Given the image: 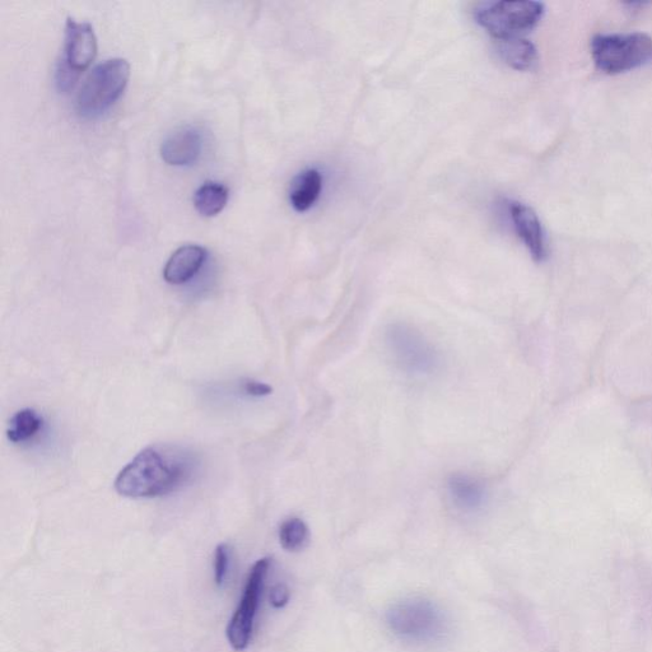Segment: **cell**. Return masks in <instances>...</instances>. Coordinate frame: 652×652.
<instances>
[{"instance_id": "cell-11", "label": "cell", "mask_w": 652, "mask_h": 652, "mask_svg": "<svg viewBox=\"0 0 652 652\" xmlns=\"http://www.w3.org/2000/svg\"><path fill=\"white\" fill-rule=\"evenodd\" d=\"M207 250L199 245H185L176 250L167 260L163 278L174 286H180L197 276L207 260Z\"/></svg>"}, {"instance_id": "cell-15", "label": "cell", "mask_w": 652, "mask_h": 652, "mask_svg": "<svg viewBox=\"0 0 652 652\" xmlns=\"http://www.w3.org/2000/svg\"><path fill=\"white\" fill-rule=\"evenodd\" d=\"M230 197L227 186L216 181H207L194 194V207L200 216L214 217L225 209Z\"/></svg>"}, {"instance_id": "cell-18", "label": "cell", "mask_w": 652, "mask_h": 652, "mask_svg": "<svg viewBox=\"0 0 652 652\" xmlns=\"http://www.w3.org/2000/svg\"><path fill=\"white\" fill-rule=\"evenodd\" d=\"M231 566V548L228 544H220L214 552L213 570L214 582L217 586L225 585Z\"/></svg>"}, {"instance_id": "cell-9", "label": "cell", "mask_w": 652, "mask_h": 652, "mask_svg": "<svg viewBox=\"0 0 652 652\" xmlns=\"http://www.w3.org/2000/svg\"><path fill=\"white\" fill-rule=\"evenodd\" d=\"M509 212L516 234L524 242L530 255L537 262H543L548 254L547 239L537 213L520 202H511Z\"/></svg>"}, {"instance_id": "cell-2", "label": "cell", "mask_w": 652, "mask_h": 652, "mask_svg": "<svg viewBox=\"0 0 652 652\" xmlns=\"http://www.w3.org/2000/svg\"><path fill=\"white\" fill-rule=\"evenodd\" d=\"M129 77L130 67L125 59H110L97 65L78 92V115L93 119L104 114L123 95Z\"/></svg>"}, {"instance_id": "cell-16", "label": "cell", "mask_w": 652, "mask_h": 652, "mask_svg": "<svg viewBox=\"0 0 652 652\" xmlns=\"http://www.w3.org/2000/svg\"><path fill=\"white\" fill-rule=\"evenodd\" d=\"M43 417L35 409L26 408L17 412L9 421L7 437L12 444L30 441L41 431Z\"/></svg>"}, {"instance_id": "cell-6", "label": "cell", "mask_w": 652, "mask_h": 652, "mask_svg": "<svg viewBox=\"0 0 652 652\" xmlns=\"http://www.w3.org/2000/svg\"><path fill=\"white\" fill-rule=\"evenodd\" d=\"M388 623L398 636L416 642L439 640L445 622L439 609L423 599H412L394 605L388 612Z\"/></svg>"}, {"instance_id": "cell-14", "label": "cell", "mask_w": 652, "mask_h": 652, "mask_svg": "<svg viewBox=\"0 0 652 652\" xmlns=\"http://www.w3.org/2000/svg\"><path fill=\"white\" fill-rule=\"evenodd\" d=\"M498 53L516 71H532L538 63V51L525 37L497 40Z\"/></svg>"}, {"instance_id": "cell-1", "label": "cell", "mask_w": 652, "mask_h": 652, "mask_svg": "<svg viewBox=\"0 0 652 652\" xmlns=\"http://www.w3.org/2000/svg\"><path fill=\"white\" fill-rule=\"evenodd\" d=\"M195 467L197 460L183 447L148 446L121 470L115 489L134 500L170 495L192 479Z\"/></svg>"}, {"instance_id": "cell-3", "label": "cell", "mask_w": 652, "mask_h": 652, "mask_svg": "<svg viewBox=\"0 0 652 652\" xmlns=\"http://www.w3.org/2000/svg\"><path fill=\"white\" fill-rule=\"evenodd\" d=\"M591 55L600 71L621 74L652 62V37L642 32L596 35Z\"/></svg>"}, {"instance_id": "cell-8", "label": "cell", "mask_w": 652, "mask_h": 652, "mask_svg": "<svg viewBox=\"0 0 652 652\" xmlns=\"http://www.w3.org/2000/svg\"><path fill=\"white\" fill-rule=\"evenodd\" d=\"M97 39L93 27L88 22H78L68 17L65 23V45L63 63L74 72L82 74L95 60Z\"/></svg>"}, {"instance_id": "cell-13", "label": "cell", "mask_w": 652, "mask_h": 652, "mask_svg": "<svg viewBox=\"0 0 652 652\" xmlns=\"http://www.w3.org/2000/svg\"><path fill=\"white\" fill-rule=\"evenodd\" d=\"M323 190V176L315 169H307L298 174L292 181L290 190V202L296 212L304 213L309 211L318 199Z\"/></svg>"}, {"instance_id": "cell-21", "label": "cell", "mask_w": 652, "mask_h": 652, "mask_svg": "<svg viewBox=\"0 0 652 652\" xmlns=\"http://www.w3.org/2000/svg\"><path fill=\"white\" fill-rule=\"evenodd\" d=\"M269 600L274 608L286 607L288 600H290V590L286 585L278 584L270 590Z\"/></svg>"}, {"instance_id": "cell-20", "label": "cell", "mask_w": 652, "mask_h": 652, "mask_svg": "<svg viewBox=\"0 0 652 652\" xmlns=\"http://www.w3.org/2000/svg\"><path fill=\"white\" fill-rule=\"evenodd\" d=\"M242 391L250 395V397L263 398L267 397V395L272 394L273 389L272 386L268 384L249 379L245 380L244 383H242Z\"/></svg>"}, {"instance_id": "cell-10", "label": "cell", "mask_w": 652, "mask_h": 652, "mask_svg": "<svg viewBox=\"0 0 652 652\" xmlns=\"http://www.w3.org/2000/svg\"><path fill=\"white\" fill-rule=\"evenodd\" d=\"M202 147V137L198 130L183 128L176 130L163 141L161 157L170 166H190L198 161Z\"/></svg>"}, {"instance_id": "cell-17", "label": "cell", "mask_w": 652, "mask_h": 652, "mask_svg": "<svg viewBox=\"0 0 652 652\" xmlns=\"http://www.w3.org/2000/svg\"><path fill=\"white\" fill-rule=\"evenodd\" d=\"M309 537V528L304 521L298 518L284 521L279 528V542L288 552L301 551L309 542Z\"/></svg>"}, {"instance_id": "cell-7", "label": "cell", "mask_w": 652, "mask_h": 652, "mask_svg": "<svg viewBox=\"0 0 652 652\" xmlns=\"http://www.w3.org/2000/svg\"><path fill=\"white\" fill-rule=\"evenodd\" d=\"M270 563H272L270 558H262L251 568L248 581L242 591L239 607L228 623L227 640L235 651H244L250 645L256 610H258L260 598H262Z\"/></svg>"}, {"instance_id": "cell-12", "label": "cell", "mask_w": 652, "mask_h": 652, "mask_svg": "<svg viewBox=\"0 0 652 652\" xmlns=\"http://www.w3.org/2000/svg\"><path fill=\"white\" fill-rule=\"evenodd\" d=\"M447 489L454 504L465 511H474L483 505L486 488L470 474L455 473L447 481Z\"/></svg>"}, {"instance_id": "cell-4", "label": "cell", "mask_w": 652, "mask_h": 652, "mask_svg": "<svg viewBox=\"0 0 652 652\" xmlns=\"http://www.w3.org/2000/svg\"><path fill=\"white\" fill-rule=\"evenodd\" d=\"M544 6L532 0H500L486 3L475 12V20L496 40L523 37L538 26Z\"/></svg>"}, {"instance_id": "cell-5", "label": "cell", "mask_w": 652, "mask_h": 652, "mask_svg": "<svg viewBox=\"0 0 652 652\" xmlns=\"http://www.w3.org/2000/svg\"><path fill=\"white\" fill-rule=\"evenodd\" d=\"M385 342L393 361L409 374H431L439 366V353L425 335L412 325H389L385 332Z\"/></svg>"}, {"instance_id": "cell-19", "label": "cell", "mask_w": 652, "mask_h": 652, "mask_svg": "<svg viewBox=\"0 0 652 652\" xmlns=\"http://www.w3.org/2000/svg\"><path fill=\"white\" fill-rule=\"evenodd\" d=\"M79 76L81 74L74 72L73 69L60 60L57 71H55V85H57L58 91L62 93L72 91L74 86L77 85Z\"/></svg>"}]
</instances>
